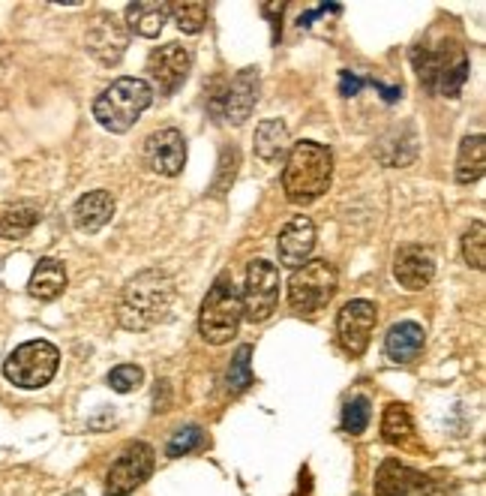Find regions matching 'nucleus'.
I'll use <instances>...</instances> for the list:
<instances>
[{
    "mask_svg": "<svg viewBox=\"0 0 486 496\" xmlns=\"http://www.w3.org/2000/svg\"><path fill=\"white\" fill-rule=\"evenodd\" d=\"M174 280L160 268L136 274L123 286L120 301H118V322L129 331H148L160 325L174 304Z\"/></svg>",
    "mask_w": 486,
    "mask_h": 496,
    "instance_id": "f257e3e1",
    "label": "nucleus"
},
{
    "mask_svg": "<svg viewBox=\"0 0 486 496\" xmlns=\"http://www.w3.org/2000/svg\"><path fill=\"white\" fill-rule=\"evenodd\" d=\"M288 151V127L279 118L262 121L255 127V157L264 163H276Z\"/></svg>",
    "mask_w": 486,
    "mask_h": 496,
    "instance_id": "4be33fe9",
    "label": "nucleus"
},
{
    "mask_svg": "<svg viewBox=\"0 0 486 496\" xmlns=\"http://www.w3.org/2000/svg\"><path fill=\"white\" fill-rule=\"evenodd\" d=\"M141 382H144V370L136 364H120L109 374V385H111V391H118V395H129V391H136Z\"/></svg>",
    "mask_w": 486,
    "mask_h": 496,
    "instance_id": "2f4dec72",
    "label": "nucleus"
},
{
    "mask_svg": "<svg viewBox=\"0 0 486 496\" xmlns=\"http://www.w3.org/2000/svg\"><path fill=\"white\" fill-rule=\"evenodd\" d=\"M129 46V30L120 22L118 16L111 13H99L88 27V51L99 64L115 67L123 58V51Z\"/></svg>",
    "mask_w": 486,
    "mask_h": 496,
    "instance_id": "9b49d317",
    "label": "nucleus"
},
{
    "mask_svg": "<svg viewBox=\"0 0 486 496\" xmlns=\"http://www.w3.org/2000/svg\"><path fill=\"white\" fill-rule=\"evenodd\" d=\"M60 353L48 340H30L6 358L4 374L16 388H43L57 374Z\"/></svg>",
    "mask_w": 486,
    "mask_h": 496,
    "instance_id": "423d86ee",
    "label": "nucleus"
},
{
    "mask_svg": "<svg viewBox=\"0 0 486 496\" xmlns=\"http://www.w3.org/2000/svg\"><path fill=\"white\" fill-rule=\"evenodd\" d=\"M169 4L162 0H136V4H127V30L139 37H160V30L169 22Z\"/></svg>",
    "mask_w": 486,
    "mask_h": 496,
    "instance_id": "6ab92c4d",
    "label": "nucleus"
},
{
    "mask_svg": "<svg viewBox=\"0 0 486 496\" xmlns=\"http://www.w3.org/2000/svg\"><path fill=\"white\" fill-rule=\"evenodd\" d=\"M429 475L406 467L399 460H385L376 472V496H429Z\"/></svg>",
    "mask_w": 486,
    "mask_h": 496,
    "instance_id": "4468645a",
    "label": "nucleus"
},
{
    "mask_svg": "<svg viewBox=\"0 0 486 496\" xmlns=\"http://www.w3.org/2000/svg\"><path fill=\"white\" fill-rule=\"evenodd\" d=\"M190 69H192L190 51L178 43L153 48L148 58V76L157 81V88L162 94H174V90L186 81V76H190Z\"/></svg>",
    "mask_w": 486,
    "mask_h": 496,
    "instance_id": "f8f14e48",
    "label": "nucleus"
},
{
    "mask_svg": "<svg viewBox=\"0 0 486 496\" xmlns=\"http://www.w3.org/2000/svg\"><path fill=\"white\" fill-rule=\"evenodd\" d=\"M336 292V268L327 259L304 262L288 280V301L297 313H315Z\"/></svg>",
    "mask_w": 486,
    "mask_h": 496,
    "instance_id": "0eeeda50",
    "label": "nucleus"
},
{
    "mask_svg": "<svg viewBox=\"0 0 486 496\" xmlns=\"http://www.w3.org/2000/svg\"><path fill=\"white\" fill-rule=\"evenodd\" d=\"M258 100V69L246 67L232 79V85L225 88V102H222V118L229 123H243L253 115Z\"/></svg>",
    "mask_w": 486,
    "mask_h": 496,
    "instance_id": "dca6fc26",
    "label": "nucleus"
},
{
    "mask_svg": "<svg viewBox=\"0 0 486 496\" xmlns=\"http://www.w3.org/2000/svg\"><path fill=\"white\" fill-rule=\"evenodd\" d=\"M144 160L157 174L174 178L186 165V139L181 130H160L144 142Z\"/></svg>",
    "mask_w": 486,
    "mask_h": 496,
    "instance_id": "ddd939ff",
    "label": "nucleus"
},
{
    "mask_svg": "<svg viewBox=\"0 0 486 496\" xmlns=\"http://www.w3.org/2000/svg\"><path fill=\"white\" fill-rule=\"evenodd\" d=\"M276 301H279L276 265L267 262V259L250 262V271H246V289L241 295L243 316L250 319V322H264V319L276 310Z\"/></svg>",
    "mask_w": 486,
    "mask_h": 496,
    "instance_id": "6e6552de",
    "label": "nucleus"
},
{
    "mask_svg": "<svg viewBox=\"0 0 486 496\" xmlns=\"http://www.w3.org/2000/svg\"><path fill=\"white\" fill-rule=\"evenodd\" d=\"M250 355H253V346H241L232 358L229 364V374H225V385H229L232 395H241V391L250 388L253 374H250Z\"/></svg>",
    "mask_w": 486,
    "mask_h": 496,
    "instance_id": "bb28decb",
    "label": "nucleus"
},
{
    "mask_svg": "<svg viewBox=\"0 0 486 496\" xmlns=\"http://www.w3.org/2000/svg\"><path fill=\"white\" fill-rule=\"evenodd\" d=\"M153 90L141 79H118L102 90L93 102V118L109 132H127L141 118V111L150 106Z\"/></svg>",
    "mask_w": 486,
    "mask_h": 496,
    "instance_id": "20e7f679",
    "label": "nucleus"
},
{
    "mask_svg": "<svg viewBox=\"0 0 486 496\" xmlns=\"http://www.w3.org/2000/svg\"><path fill=\"white\" fill-rule=\"evenodd\" d=\"M237 165H241V153H237V148H225L220 157V172H216V181L211 187L213 195H225V190H232Z\"/></svg>",
    "mask_w": 486,
    "mask_h": 496,
    "instance_id": "7c9ffc66",
    "label": "nucleus"
},
{
    "mask_svg": "<svg viewBox=\"0 0 486 496\" xmlns=\"http://www.w3.org/2000/svg\"><path fill=\"white\" fill-rule=\"evenodd\" d=\"M462 256L474 271H483L486 268V226L478 220L462 237Z\"/></svg>",
    "mask_w": 486,
    "mask_h": 496,
    "instance_id": "cd10ccee",
    "label": "nucleus"
},
{
    "mask_svg": "<svg viewBox=\"0 0 486 496\" xmlns=\"http://www.w3.org/2000/svg\"><path fill=\"white\" fill-rule=\"evenodd\" d=\"M169 9L174 13V22H178L183 34H202L204 30L208 4H192V0H186V4H169Z\"/></svg>",
    "mask_w": 486,
    "mask_h": 496,
    "instance_id": "a878e982",
    "label": "nucleus"
},
{
    "mask_svg": "<svg viewBox=\"0 0 486 496\" xmlns=\"http://www.w3.org/2000/svg\"><path fill=\"white\" fill-rule=\"evenodd\" d=\"M486 169V139L483 136H465L457 157V181L474 184L483 178Z\"/></svg>",
    "mask_w": 486,
    "mask_h": 496,
    "instance_id": "5701e85b",
    "label": "nucleus"
},
{
    "mask_svg": "<svg viewBox=\"0 0 486 496\" xmlns=\"http://www.w3.org/2000/svg\"><path fill=\"white\" fill-rule=\"evenodd\" d=\"M153 463H157V458H153V449L148 442H132V446L123 449L120 458L111 463V470L106 475V493L127 496L136 488H141V484L150 479Z\"/></svg>",
    "mask_w": 486,
    "mask_h": 496,
    "instance_id": "1a4fd4ad",
    "label": "nucleus"
},
{
    "mask_svg": "<svg viewBox=\"0 0 486 496\" xmlns=\"http://www.w3.org/2000/svg\"><path fill=\"white\" fill-rule=\"evenodd\" d=\"M381 437H385L388 446H406V442L415 437V425H411V416L402 403H390L385 409V418H381Z\"/></svg>",
    "mask_w": 486,
    "mask_h": 496,
    "instance_id": "393cba45",
    "label": "nucleus"
},
{
    "mask_svg": "<svg viewBox=\"0 0 486 496\" xmlns=\"http://www.w3.org/2000/svg\"><path fill=\"white\" fill-rule=\"evenodd\" d=\"M369 416H372V409H369L367 397L348 400L343 406V430L351 433V437H360V433H364L367 425H369Z\"/></svg>",
    "mask_w": 486,
    "mask_h": 496,
    "instance_id": "c85d7f7f",
    "label": "nucleus"
},
{
    "mask_svg": "<svg viewBox=\"0 0 486 496\" xmlns=\"http://www.w3.org/2000/svg\"><path fill=\"white\" fill-rule=\"evenodd\" d=\"M423 349V328L418 322H397L385 337V353L397 364H411Z\"/></svg>",
    "mask_w": 486,
    "mask_h": 496,
    "instance_id": "aec40b11",
    "label": "nucleus"
},
{
    "mask_svg": "<svg viewBox=\"0 0 486 496\" xmlns=\"http://www.w3.org/2000/svg\"><path fill=\"white\" fill-rule=\"evenodd\" d=\"M364 85H369V79H360V76H355V72H348V69L339 72V94H343V97H355Z\"/></svg>",
    "mask_w": 486,
    "mask_h": 496,
    "instance_id": "473e14b6",
    "label": "nucleus"
},
{
    "mask_svg": "<svg viewBox=\"0 0 486 496\" xmlns=\"http://www.w3.org/2000/svg\"><path fill=\"white\" fill-rule=\"evenodd\" d=\"M420 85L432 90V94L457 100L460 90L469 79V58L457 43L441 46H415L411 51Z\"/></svg>",
    "mask_w": 486,
    "mask_h": 496,
    "instance_id": "7ed1b4c3",
    "label": "nucleus"
},
{
    "mask_svg": "<svg viewBox=\"0 0 486 496\" xmlns=\"http://www.w3.org/2000/svg\"><path fill=\"white\" fill-rule=\"evenodd\" d=\"M67 289V271L57 259H43L30 274V295L39 301H55Z\"/></svg>",
    "mask_w": 486,
    "mask_h": 496,
    "instance_id": "412c9836",
    "label": "nucleus"
},
{
    "mask_svg": "<svg viewBox=\"0 0 486 496\" xmlns=\"http://www.w3.org/2000/svg\"><path fill=\"white\" fill-rule=\"evenodd\" d=\"M330 174H334V153L318 142H297L283 169V190L288 202H315L318 195L327 193Z\"/></svg>",
    "mask_w": 486,
    "mask_h": 496,
    "instance_id": "f03ea898",
    "label": "nucleus"
},
{
    "mask_svg": "<svg viewBox=\"0 0 486 496\" xmlns=\"http://www.w3.org/2000/svg\"><path fill=\"white\" fill-rule=\"evenodd\" d=\"M243 319V304H241V292L229 274H222L220 280L211 286L208 298L202 304V316H199V331L202 337L213 346H222L237 334V325Z\"/></svg>",
    "mask_w": 486,
    "mask_h": 496,
    "instance_id": "39448f33",
    "label": "nucleus"
},
{
    "mask_svg": "<svg viewBox=\"0 0 486 496\" xmlns=\"http://www.w3.org/2000/svg\"><path fill=\"white\" fill-rule=\"evenodd\" d=\"M36 223H39V208H34V205H9V208L0 211V235L9 237V241L25 237Z\"/></svg>",
    "mask_w": 486,
    "mask_h": 496,
    "instance_id": "b1692460",
    "label": "nucleus"
},
{
    "mask_svg": "<svg viewBox=\"0 0 486 496\" xmlns=\"http://www.w3.org/2000/svg\"><path fill=\"white\" fill-rule=\"evenodd\" d=\"M204 430L199 425H190V427H181L174 437L169 439V458H183L195 449H204Z\"/></svg>",
    "mask_w": 486,
    "mask_h": 496,
    "instance_id": "c756f323",
    "label": "nucleus"
},
{
    "mask_svg": "<svg viewBox=\"0 0 486 496\" xmlns=\"http://www.w3.org/2000/svg\"><path fill=\"white\" fill-rule=\"evenodd\" d=\"M6 67H9V48L0 43V76L6 72Z\"/></svg>",
    "mask_w": 486,
    "mask_h": 496,
    "instance_id": "72a5a7b5",
    "label": "nucleus"
},
{
    "mask_svg": "<svg viewBox=\"0 0 486 496\" xmlns=\"http://www.w3.org/2000/svg\"><path fill=\"white\" fill-rule=\"evenodd\" d=\"M394 277L402 289L420 292V289H427L432 277H436V262H432V256L427 250H420V247H402L394 262Z\"/></svg>",
    "mask_w": 486,
    "mask_h": 496,
    "instance_id": "f3484780",
    "label": "nucleus"
},
{
    "mask_svg": "<svg viewBox=\"0 0 486 496\" xmlns=\"http://www.w3.org/2000/svg\"><path fill=\"white\" fill-rule=\"evenodd\" d=\"M111 216H115V195H111L109 190L85 193L76 202V208H72V223H76V229L85 232V235L99 232Z\"/></svg>",
    "mask_w": 486,
    "mask_h": 496,
    "instance_id": "a211bd4d",
    "label": "nucleus"
},
{
    "mask_svg": "<svg viewBox=\"0 0 486 496\" xmlns=\"http://www.w3.org/2000/svg\"><path fill=\"white\" fill-rule=\"evenodd\" d=\"M376 322H378L376 304H369V301H348L343 310H339L336 334H339V343H343L348 355L357 358V355L367 353Z\"/></svg>",
    "mask_w": 486,
    "mask_h": 496,
    "instance_id": "9d476101",
    "label": "nucleus"
},
{
    "mask_svg": "<svg viewBox=\"0 0 486 496\" xmlns=\"http://www.w3.org/2000/svg\"><path fill=\"white\" fill-rule=\"evenodd\" d=\"M315 247V226L309 216H295L292 223H285V229L279 232L276 250H279V262L288 268H301L304 262H309Z\"/></svg>",
    "mask_w": 486,
    "mask_h": 496,
    "instance_id": "2eb2a0df",
    "label": "nucleus"
}]
</instances>
